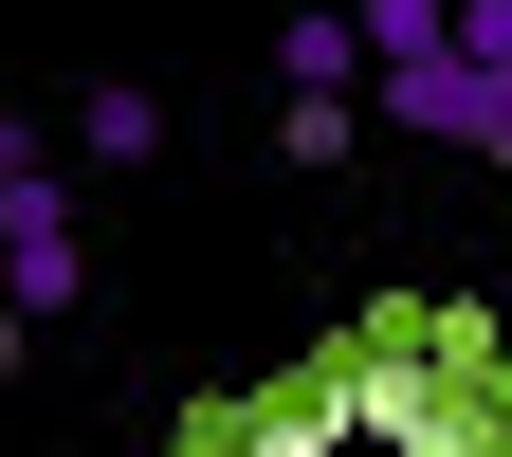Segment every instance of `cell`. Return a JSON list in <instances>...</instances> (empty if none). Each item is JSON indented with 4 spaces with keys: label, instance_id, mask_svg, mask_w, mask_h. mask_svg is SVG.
I'll return each instance as SVG.
<instances>
[{
    "label": "cell",
    "instance_id": "obj_1",
    "mask_svg": "<svg viewBox=\"0 0 512 457\" xmlns=\"http://www.w3.org/2000/svg\"><path fill=\"white\" fill-rule=\"evenodd\" d=\"M311 403H330V439H366V457H512L494 403L458 384V330H366V348L311 366Z\"/></svg>",
    "mask_w": 512,
    "mask_h": 457
},
{
    "label": "cell",
    "instance_id": "obj_2",
    "mask_svg": "<svg viewBox=\"0 0 512 457\" xmlns=\"http://www.w3.org/2000/svg\"><path fill=\"white\" fill-rule=\"evenodd\" d=\"M74 293H92V238H74V202H55V165H37V183H0V311L55 330Z\"/></svg>",
    "mask_w": 512,
    "mask_h": 457
},
{
    "label": "cell",
    "instance_id": "obj_3",
    "mask_svg": "<svg viewBox=\"0 0 512 457\" xmlns=\"http://www.w3.org/2000/svg\"><path fill=\"white\" fill-rule=\"evenodd\" d=\"M74 165H165V92L147 74H92L74 92Z\"/></svg>",
    "mask_w": 512,
    "mask_h": 457
},
{
    "label": "cell",
    "instance_id": "obj_4",
    "mask_svg": "<svg viewBox=\"0 0 512 457\" xmlns=\"http://www.w3.org/2000/svg\"><path fill=\"white\" fill-rule=\"evenodd\" d=\"M275 92H348L366 110V19H348V0H311V19L275 37Z\"/></svg>",
    "mask_w": 512,
    "mask_h": 457
},
{
    "label": "cell",
    "instance_id": "obj_5",
    "mask_svg": "<svg viewBox=\"0 0 512 457\" xmlns=\"http://www.w3.org/2000/svg\"><path fill=\"white\" fill-rule=\"evenodd\" d=\"M348 147H366L348 92H275V165H348Z\"/></svg>",
    "mask_w": 512,
    "mask_h": 457
},
{
    "label": "cell",
    "instance_id": "obj_6",
    "mask_svg": "<svg viewBox=\"0 0 512 457\" xmlns=\"http://www.w3.org/2000/svg\"><path fill=\"white\" fill-rule=\"evenodd\" d=\"M220 457H348V439H330V403L293 384V403H256V421H220Z\"/></svg>",
    "mask_w": 512,
    "mask_h": 457
},
{
    "label": "cell",
    "instance_id": "obj_7",
    "mask_svg": "<svg viewBox=\"0 0 512 457\" xmlns=\"http://www.w3.org/2000/svg\"><path fill=\"white\" fill-rule=\"evenodd\" d=\"M348 19H366V74H403V55L458 37V0H348Z\"/></svg>",
    "mask_w": 512,
    "mask_h": 457
},
{
    "label": "cell",
    "instance_id": "obj_8",
    "mask_svg": "<svg viewBox=\"0 0 512 457\" xmlns=\"http://www.w3.org/2000/svg\"><path fill=\"white\" fill-rule=\"evenodd\" d=\"M439 55H476V74H512V0H458V37Z\"/></svg>",
    "mask_w": 512,
    "mask_h": 457
},
{
    "label": "cell",
    "instance_id": "obj_9",
    "mask_svg": "<svg viewBox=\"0 0 512 457\" xmlns=\"http://www.w3.org/2000/svg\"><path fill=\"white\" fill-rule=\"evenodd\" d=\"M55 165V128H19V110H0V183H37Z\"/></svg>",
    "mask_w": 512,
    "mask_h": 457
},
{
    "label": "cell",
    "instance_id": "obj_10",
    "mask_svg": "<svg viewBox=\"0 0 512 457\" xmlns=\"http://www.w3.org/2000/svg\"><path fill=\"white\" fill-rule=\"evenodd\" d=\"M19 366H37V311H0V384H19Z\"/></svg>",
    "mask_w": 512,
    "mask_h": 457
}]
</instances>
